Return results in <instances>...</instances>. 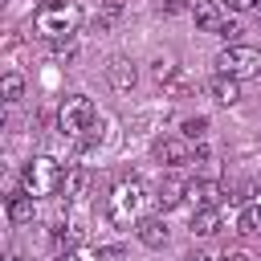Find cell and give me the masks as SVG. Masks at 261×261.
Listing matches in <instances>:
<instances>
[{
	"instance_id": "cell-1",
	"label": "cell",
	"mask_w": 261,
	"mask_h": 261,
	"mask_svg": "<svg viewBox=\"0 0 261 261\" xmlns=\"http://www.w3.org/2000/svg\"><path fill=\"white\" fill-rule=\"evenodd\" d=\"M33 29H37V37H45V41H69V37L82 29V8H77L73 0H49V4L37 8Z\"/></svg>"
},
{
	"instance_id": "cell-2",
	"label": "cell",
	"mask_w": 261,
	"mask_h": 261,
	"mask_svg": "<svg viewBox=\"0 0 261 261\" xmlns=\"http://www.w3.org/2000/svg\"><path fill=\"white\" fill-rule=\"evenodd\" d=\"M143 200H147V188H143V179H118L114 188H110V196H106V216L114 220V224H139L143 216Z\"/></svg>"
},
{
	"instance_id": "cell-3",
	"label": "cell",
	"mask_w": 261,
	"mask_h": 261,
	"mask_svg": "<svg viewBox=\"0 0 261 261\" xmlns=\"http://www.w3.org/2000/svg\"><path fill=\"white\" fill-rule=\"evenodd\" d=\"M20 184H24V192L37 196V200H45V196H61L65 171H61V163H57L53 155H33V159L24 163V171H20Z\"/></svg>"
},
{
	"instance_id": "cell-4",
	"label": "cell",
	"mask_w": 261,
	"mask_h": 261,
	"mask_svg": "<svg viewBox=\"0 0 261 261\" xmlns=\"http://www.w3.org/2000/svg\"><path fill=\"white\" fill-rule=\"evenodd\" d=\"M90 126H98V106L86 94H65L57 106V130L69 139H82Z\"/></svg>"
},
{
	"instance_id": "cell-5",
	"label": "cell",
	"mask_w": 261,
	"mask_h": 261,
	"mask_svg": "<svg viewBox=\"0 0 261 261\" xmlns=\"http://www.w3.org/2000/svg\"><path fill=\"white\" fill-rule=\"evenodd\" d=\"M216 69L224 73V77H257L261 73V49H253V45H224L220 53H216Z\"/></svg>"
},
{
	"instance_id": "cell-6",
	"label": "cell",
	"mask_w": 261,
	"mask_h": 261,
	"mask_svg": "<svg viewBox=\"0 0 261 261\" xmlns=\"http://www.w3.org/2000/svg\"><path fill=\"white\" fill-rule=\"evenodd\" d=\"M192 20H196V29H200V33H216V37H232V33H237V29L224 20V8H220V4H212V0H204V4L192 12Z\"/></svg>"
},
{
	"instance_id": "cell-7",
	"label": "cell",
	"mask_w": 261,
	"mask_h": 261,
	"mask_svg": "<svg viewBox=\"0 0 261 261\" xmlns=\"http://www.w3.org/2000/svg\"><path fill=\"white\" fill-rule=\"evenodd\" d=\"M106 82H110V90L130 94V90L139 86V69H135V61H130V57H110V61H106Z\"/></svg>"
},
{
	"instance_id": "cell-8",
	"label": "cell",
	"mask_w": 261,
	"mask_h": 261,
	"mask_svg": "<svg viewBox=\"0 0 261 261\" xmlns=\"http://www.w3.org/2000/svg\"><path fill=\"white\" fill-rule=\"evenodd\" d=\"M155 159H159L163 167H184V163H192V147H188V139L167 135V139L155 143Z\"/></svg>"
},
{
	"instance_id": "cell-9",
	"label": "cell",
	"mask_w": 261,
	"mask_h": 261,
	"mask_svg": "<svg viewBox=\"0 0 261 261\" xmlns=\"http://www.w3.org/2000/svg\"><path fill=\"white\" fill-rule=\"evenodd\" d=\"M188 200L196 208H220L224 204V188L212 184V179H196V184H188Z\"/></svg>"
},
{
	"instance_id": "cell-10",
	"label": "cell",
	"mask_w": 261,
	"mask_h": 261,
	"mask_svg": "<svg viewBox=\"0 0 261 261\" xmlns=\"http://www.w3.org/2000/svg\"><path fill=\"white\" fill-rule=\"evenodd\" d=\"M4 212H8V220H12V224H29V220H33V212H37V196H29V192L20 188V192H12V196H8Z\"/></svg>"
},
{
	"instance_id": "cell-11",
	"label": "cell",
	"mask_w": 261,
	"mask_h": 261,
	"mask_svg": "<svg viewBox=\"0 0 261 261\" xmlns=\"http://www.w3.org/2000/svg\"><path fill=\"white\" fill-rule=\"evenodd\" d=\"M135 237H139L147 249H163V245H167V224H163L159 216H143V220L135 224Z\"/></svg>"
},
{
	"instance_id": "cell-12",
	"label": "cell",
	"mask_w": 261,
	"mask_h": 261,
	"mask_svg": "<svg viewBox=\"0 0 261 261\" xmlns=\"http://www.w3.org/2000/svg\"><path fill=\"white\" fill-rule=\"evenodd\" d=\"M220 232V208H196L192 212V237H212Z\"/></svg>"
},
{
	"instance_id": "cell-13",
	"label": "cell",
	"mask_w": 261,
	"mask_h": 261,
	"mask_svg": "<svg viewBox=\"0 0 261 261\" xmlns=\"http://www.w3.org/2000/svg\"><path fill=\"white\" fill-rule=\"evenodd\" d=\"M212 98H216L220 106H237V102H241V82H237V77H224V73H220V77L212 82Z\"/></svg>"
},
{
	"instance_id": "cell-14",
	"label": "cell",
	"mask_w": 261,
	"mask_h": 261,
	"mask_svg": "<svg viewBox=\"0 0 261 261\" xmlns=\"http://www.w3.org/2000/svg\"><path fill=\"white\" fill-rule=\"evenodd\" d=\"M86 184H90V171H86V167H69V171H65V184H61V196H65V200H82Z\"/></svg>"
},
{
	"instance_id": "cell-15",
	"label": "cell",
	"mask_w": 261,
	"mask_h": 261,
	"mask_svg": "<svg viewBox=\"0 0 261 261\" xmlns=\"http://www.w3.org/2000/svg\"><path fill=\"white\" fill-rule=\"evenodd\" d=\"M179 200H188V184H179V179H167V184L159 188V196H155V204H159L163 212H171Z\"/></svg>"
},
{
	"instance_id": "cell-16",
	"label": "cell",
	"mask_w": 261,
	"mask_h": 261,
	"mask_svg": "<svg viewBox=\"0 0 261 261\" xmlns=\"http://www.w3.org/2000/svg\"><path fill=\"white\" fill-rule=\"evenodd\" d=\"M0 94H4V102H8V106H16V102L24 98V77H20L16 69H8V73L0 77Z\"/></svg>"
},
{
	"instance_id": "cell-17",
	"label": "cell",
	"mask_w": 261,
	"mask_h": 261,
	"mask_svg": "<svg viewBox=\"0 0 261 261\" xmlns=\"http://www.w3.org/2000/svg\"><path fill=\"white\" fill-rule=\"evenodd\" d=\"M237 232H261V200L245 204L241 216H237Z\"/></svg>"
},
{
	"instance_id": "cell-18",
	"label": "cell",
	"mask_w": 261,
	"mask_h": 261,
	"mask_svg": "<svg viewBox=\"0 0 261 261\" xmlns=\"http://www.w3.org/2000/svg\"><path fill=\"white\" fill-rule=\"evenodd\" d=\"M179 130H184V139H196V143H200V139L208 135V118H204V114H196V118H184V126H179Z\"/></svg>"
},
{
	"instance_id": "cell-19",
	"label": "cell",
	"mask_w": 261,
	"mask_h": 261,
	"mask_svg": "<svg viewBox=\"0 0 261 261\" xmlns=\"http://www.w3.org/2000/svg\"><path fill=\"white\" fill-rule=\"evenodd\" d=\"M204 0H159V8L167 12V16H184V12H196Z\"/></svg>"
},
{
	"instance_id": "cell-20",
	"label": "cell",
	"mask_w": 261,
	"mask_h": 261,
	"mask_svg": "<svg viewBox=\"0 0 261 261\" xmlns=\"http://www.w3.org/2000/svg\"><path fill=\"white\" fill-rule=\"evenodd\" d=\"M151 73H155V82H159V86H167V82H171V77H175V65H171V61H167V57H159V61H155V65H151Z\"/></svg>"
},
{
	"instance_id": "cell-21",
	"label": "cell",
	"mask_w": 261,
	"mask_h": 261,
	"mask_svg": "<svg viewBox=\"0 0 261 261\" xmlns=\"http://www.w3.org/2000/svg\"><path fill=\"white\" fill-rule=\"evenodd\" d=\"M98 261H126L122 245H98Z\"/></svg>"
},
{
	"instance_id": "cell-22",
	"label": "cell",
	"mask_w": 261,
	"mask_h": 261,
	"mask_svg": "<svg viewBox=\"0 0 261 261\" xmlns=\"http://www.w3.org/2000/svg\"><path fill=\"white\" fill-rule=\"evenodd\" d=\"M257 4H261V0H224V8H228V12H253Z\"/></svg>"
},
{
	"instance_id": "cell-23",
	"label": "cell",
	"mask_w": 261,
	"mask_h": 261,
	"mask_svg": "<svg viewBox=\"0 0 261 261\" xmlns=\"http://www.w3.org/2000/svg\"><path fill=\"white\" fill-rule=\"evenodd\" d=\"M220 261H253V257H249V253H241V249H237V253H224V257H220Z\"/></svg>"
},
{
	"instance_id": "cell-24",
	"label": "cell",
	"mask_w": 261,
	"mask_h": 261,
	"mask_svg": "<svg viewBox=\"0 0 261 261\" xmlns=\"http://www.w3.org/2000/svg\"><path fill=\"white\" fill-rule=\"evenodd\" d=\"M57 261H82V257H77V253H61Z\"/></svg>"
},
{
	"instance_id": "cell-25",
	"label": "cell",
	"mask_w": 261,
	"mask_h": 261,
	"mask_svg": "<svg viewBox=\"0 0 261 261\" xmlns=\"http://www.w3.org/2000/svg\"><path fill=\"white\" fill-rule=\"evenodd\" d=\"M188 261H212V257H208V253H196V257H188Z\"/></svg>"
},
{
	"instance_id": "cell-26",
	"label": "cell",
	"mask_w": 261,
	"mask_h": 261,
	"mask_svg": "<svg viewBox=\"0 0 261 261\" xmlns=\"http://www.w3.org/2000/svg\"><path fill=\"white\" fill-rule=\"evenodd\" d=\"M257 16H261V8H257Z\"/></svg>"
}]
</instances>
